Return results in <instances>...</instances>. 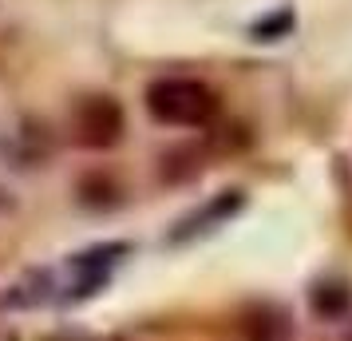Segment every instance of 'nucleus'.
Returning <instances> with one entry per match:
<instances>
[{"label":"nucleus","mask_w":352,"mask_h":341,"mask_svg":"<svg viewBox=\"0 0 352 341\" xmlns=\"http://www.w3.org/2000/svg\"><path fill=\"white\" fill-rule=\"evenodd\" d=\"M143 107L162 127H210L218 119V112H222V99L202 80H190V76H159V80L146 83Z\"/></svg>","instance_id":"obj_1"},{"label":"nucleus","mask_w":352,"mask_h":341,"mask_svg":"<svg viewBox=\"0 0 352 341\" xmlns=\"http://www.w3.org/2000/svg\"><path fill=\"white\" fill-rule=\"evenodd\" d=\"M72 131L80 147H91V151L115 147L123 139V107L111 96H87L72 115Z\"/></svg>","instance_id":"obj_2"},{"label":"nucleus","mask_w":352,"mask_h":341,"mask_svg":"<svg viewBox=\"0 0 352 341\" xmlns=\"http://www.w3.org/2000/svg\"><path fill=\"white\" fill-rule=\"evenodd\" d=\"M241 203H245V195H241V191H222V195H214L202 211H194L190 218H182V223H178V230L170 234V242H186V238H194V234H206V230H214L218 223H226L230 214H238Z\"/></svg>","instance_id":"obj_3"},{"label":"nucleus","mask_w":352,"mask_h":341,"mask_svg":"<svg viewBox=\"0 0 352 341\" xmlns=\"http://www.w3.org/2000/svg\"><path fill=\"white\" fill-rule=\"evenodd\" d=\"M293 28H297L293 4H277L273 12H265V17H257L250 24V40H257V44H277V40L293 36Z\"/></svg>","instance_id":"obj_4"}]
</instances>
